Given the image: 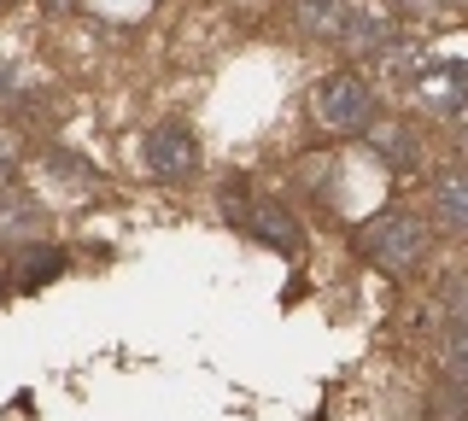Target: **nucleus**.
I'll use <instances>...</instances> for the list:
<instances>
[{"instance_id":"obj_1","label":"nucleus","mask_w":468,"mask_h":421,"mask_svg":"<svg viewBox=\"0 0 468 421\" xmlns=\"http://www.w3.org/2000/svg\"><path fill=\"white\" fill-rule=\"evenodd\" d=\"M421 240H428V235H421V223L410 211H387L369 235H363V246H369L380 264H392V269L410 264V258H421Z\"/></svg>"},{"instance_id":"obj_2","label":"nucleus","mask_w":468,"mask_h":421,"mask_svg":"<svg viewBox=\"0 0 468 421\" xmlns=\"http://www.w3.org/2000/svg\"><path fill=\"white\" fill-rule=\"evenodd\" d=\"M316 106H322V123H334V129H363L369 123V111H375V100L363 82H351V77H334L328 89L316 94Z\"/></svg>"},{"instance_id":"obj_3","label":"nucleus","mask_w":468,"mask_h":421,"mask_svg":"<svg viewBox=\"0 0 468 421\" xmlns=\"http://www.w3.org/2000/svg\"><path fill=\"white\" fill-rule=\"evenodd\" d=\"M146 158H153V170H158V176H176V170H187V164H194V135H187L182 123L153 129V135H146Z\"/></svg>"},{"instance_id":"obj_4","label":"nucleus","mask_w":468,"mask_h":421,"mask_svg":"<svg viewBox=\"0 0 468 421\" xmlns=\"http://www.w3.org/2000/svg\"><path fill=\"white\" fill-rule=\"evenodd\" d=\"M421 94L433 100V106H463L468 100V70L463 65H439L428 82H421Z\"/></svg>"},{"instance_id":"obj_5","label":"nucleus","mask_w":468,"mask_h":421,"mask_svg":"<svg viewBox=\"0 0 468 421\" xmlns=\"http://www.w3.org/2000/svg\"><path fill=\"white\" fill-rule=\"evenodd\" d=\"M439 211H445L457 228H468V170H463V176H445V182H439Z\"/></svg>"},{"instance_id":"obj_6","label":"nucleus","mask_w":468,"mask_h":421,"mask_svg":"<svg viewBox=\"0 0 468 421\" xmlns=\"http://www.w3.org/2000/svg\"><path fill=\"white\" fill-rule=\"evenodd\" d=\"M334 12H340L334 0H304V18H311L316 30H328V18H334Z\"/></svg>"}]
</instances>
